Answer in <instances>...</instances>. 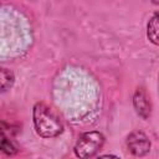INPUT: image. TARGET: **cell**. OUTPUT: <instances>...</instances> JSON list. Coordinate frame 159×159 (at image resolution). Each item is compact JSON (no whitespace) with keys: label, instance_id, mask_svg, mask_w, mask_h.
I'll list each match as a JSON object with an SVG mask.
<instances>
[{"label":"cell","instance_id":"6da1fadb","mask_svg":"<svg viewBox=\"0 0 159 159\" xmlns=\"http://www.w3.org/2000/svg\"><path fill=\"white\" fill-rule=\"evenodd\" d=\"M34 125L39 135L43 138H52L58 135L63 124L56 111L43 102H39L34 107Z\"/></svg>","mask_w":159,"mask_h":159},{"label":"cell","instance_id":"7a4b0ae2","mask_svg":"<svg viewBox=\"0 0 159 159\" xmlns=\"http://www.w3.org/2000/svg\"><path fill=\"white\" fill-rule=\"evenodd\" d=\"M104 143V137L102 133L92 130L83 133L76 145H75V153L80 159H92L102 148Z\"/></svg>","mask_w":159,"mask_h":159},{"label":"cell","instance_id":"3957f363","mask_svg":"<svg viewBox=\"0 0 159 159\" xmlns=\"http://www.w3.org/2000/svg\"><path fill=\"white\" fill-rule=\"evenodd\" d=\"M127 145H128L130 153L134 154L135 157H143V155L148 154L150 150V142H149L148 137L143 132H139V130L132 132L128 135Z\"/></svg>","mask_w":159,"mask_h":159},{"label":"cell","instance_id":"277c9868","mask_svg":"<svg viewBox=\"0 0 159 159\" xmlns=\"http://www.w3.org/2000/svg\"><path fill=\"white\" fill-rule=\"evenodd\" d=\"M134 107L137 109V112L143 117L147 118L150 113V103L149 99L145 94V92L143 89H138L134 94Z\"/></svg>","mask_w":159,"mask_h":159},{"label":"cell","instance_id":"5b68a950","mask_svg":"<svg viewBox=\"0 0 159 159\" xmlns=\"http://www.w3.org/2000/svg\"><path fill=\"white\" fill-rule=\"evenodd\" d=\"M147 36L150 42L159 45V12L154 14L147 26Z\"/></svg>","mask_w":159,"mask_h":159},{"label":"cell","instance_id":"8992f818","mask_svg":"<svg viewBox=\"0 0 159 159\" xmlns=\"http://www.w3.org/2000/svg\"><path fill=\"white\" fill-rule=\"evenodd\" d=\"M14 83V75L6 68H1V91L5 92Z\"/></svg>","mask_w":159,"mask_h":159},{"label":"cell","instance_id":"52a82bcc","mask_svg":"<svg viewBox=\"0 0 159 159\" xmlns=\"http://www.w3.org/2000/svg\"><path fill=\"white\" fill-rule=\"evenodd\" d=\"M1 149L4 153H6L7 155H12L16 153V148L15 145L11 143V140H9L6 137H2V142H1Z\"/></svg>","mask_w":159,"mask_h":159},{"label":"cell","instance_id":"ba28073f","mask_svg":"<svg viewBox=\"0 0 159 159\" xmlns=\"http://www.w3.org/2000/svg\"><path fill=\"white\" fill-rule=\"evenodd\" d=\"M98 159H119V158L116 157V155H102V157H99Z\"/></svg>","mask_w":159,"mask_h":159},{"label":"cell","instance_id":"9c48e42d","mask_svg":"<svg viewBox=\"0 0 159 159\" xmlns=\"http://www.w3.org/2000/svg\"><path fill=\"white\" fill-rule=\"evenodd\" d=\"M158 84H159V77H158Z\"/></svg>","mask_w":159,"mask_h":159}]
</instances>
